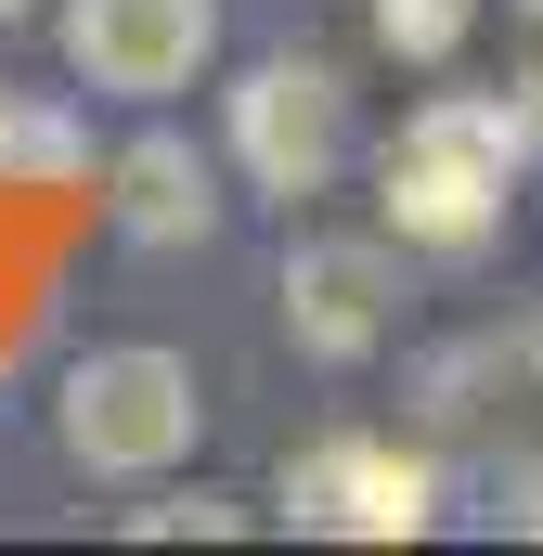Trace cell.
<instances>
[{"label": "cell", "mask_w": 543, "mask_h": 556, "mask_svg": "<svg viewBox=\"0 0 543 556\" xmlns=\"http://www.w3.org/2000/svg\"><path fill=\"white\" fill-rule=\"evenodd\" d=\"M117 531H130V544H181V531H194V544H233V531H260V505H233V492H155Z\"/></svg>", "instance_id": "cell-10"}, {"label": "cell", "mask_w": 543, "mask_h": 556, "mask_svg": "<svg viewBox=\"0 0 543 556\" xmlns=\"http://www.w3.org/2000/svg\"><path fill=\"white\" fill-rule=\"evenodd\" d=\"M479 26V0H376V52L389 65H453Z\"/></svg>", "instance_id": "cell-9"}, {"label": "cell", "mask_w": 543, "mask_h": 556, "mask_svg": "<svg viewBox=\"0 0 543 556\" xmlns=\"http://www.w3.org/2000/svg\"><path fill=\"white\" fill-rule=\"evenodd\" d=\"M272 324L311 376H363L402 337V247L389 233H298L272 273Z\"/></svg>", "instance_id": "cell-6"}, {"label": "cell", "mask_w": 543, "mask_h": 556, "mask_svg": "<svg viewBox=\"0 0 543 556\" xmlns=\"http://www.w3.org/2000/svg\"><path fill=\"white\" fill-rule=\"evenodd\" d=\"M26 13H39V0H0V26H26Z\"/></svg>", "instance_id": "cell-14"}, {"label": "cell", "mask_w": 543, "mask_h": 556, "mask_svg": "<svg viewBox=\"0 0 543 556\" xmlns=\"http://www.w3.org/2000/svg\"><path fill=\"white\" fill-rule=\"evenodd\" d=\"M272 518L311 544H427L440 531V453L402 427H311L272 479Z\"/></svg>", "instance_id": "cell-4"}, {"label": "cell", "mask_w": 543, "mask_h": 556, "mask_svg": "<svg viewBox=\"0 0 543 556\" xmlns=\"http://www.w3.org/2000/svg\"><path fill=\"white\" fill-rule=\"evenodd\" d=\"M207 440V376L168 350V337H104L52 376V453L104 492H155L181 479Z\"/></svg>", "instance_id": "cell-2"}, {"label": "cell", "mask_w": 543, "mask_h": 556, "mask_svg": "<svg viewBox=\"0 0 543 556\" xmlns=\"http://www.w3.org/2000/svg\"><path fill=\"white\" fill-rule=\"evenodd\" d=\"M91 181H104V220H117V247H142V260H194V247L233 220V194H220V155L168 130V104H155V117H142V130L117 142L104 168H91Z\"/></svg>", "instance_id": "cell-7"}, {"label": "cell", "mask_w": 543, "mask_h": 556, "mask_svg": "<svg viewBox=\"0 0 543 556\" xmlns=\"http://www.w3.org/2000/svg\"><path fill=\"white\" fill-rule=\"evenodd\" d=\"M518 117H531V142H543V65H531V78H518Z\"/></svg>", "instance_id": "cell-13"}, {"label": "cell", "mask_w": 543, "mask_h": 556, "mask_svg": "<svg viewBox=\"0 0 543 556\" xmlns=\"http://www.w3.org/2000/svg\"><path fill=\"white\" fill-rule=\"evenodd\" d=\"M531 117L518 91H427L402 130L376 142V233L427 260V273H466L505 247L518 220V181H531Z\"/></svg>", "instance_id": "cell-1"}, {"label": "cell", "mask_w": 543, "mask_h": 556, "mask_svg": "<svg viewBox=\"0 0 543 556\" xmlns=\"http://www.w3.org/2000/svg\"><path fill=\"white\" fill-rule=\"evenodd\" d=\"M505 350H518V363H531V376H543V311H531V324H518V337H505Z\"/></svg>", "instance_id": "cell-12"}, {"label": "cell", "mask_w": 543, "mask_h": 556, "mask_svg": "<svg viewBox=\"0 0 543 556\" xmlns=\"http://www.w3.org/2000/svg\"><path fill=\"white\" fill-rule=\"evenodd\" d=\"M518 13H531V26H543V0H518Z\"/></svg>", "instance_id": "cell-15"}, {"label": "cell", "mask_w": 543, "mask_h": 556, "mask_svg": "<svg viewBox=\"0 0 543 556\" xmlns=\"http://www.w3.org/2000/svg\"><path fill=\"white\" fill-rule=\"evenodd\" d=\"M220 168H233L260 207L337 194V181L363 168V91H350V65H324V52H260V65H233V91H220Z\"/></svg>", "instance_id": "cell-3"}, {"label": "cell", "mask_w": 543, "mask_h": 556, "mask_svg": "<svg viewBox=\"0 0 543 556\" xmlns=\"http://www.w3.org/2000/svg\"><path fill=\"white\" fill-rule=\"evenodd\" d=\"M52 52L91 104H181L220 65V0H52Z\"/></svg>", "instance_id": "cell-5"}, {"label": "cell", "mask_w": 543, "mask_h": 556, "mask_svg": "<svg viewBox=\"0 0 543 556\" xmlns=\"http://www.w3.org/2000/svg\"><path fill=\"white\" fill-rule=\"evenodd\" d=\"M104 155H91V117H78V91H26V78H0V181H91Z\"/></svg>", "instance_id": "cell-8"}, {"label": "cell", "mask_w": 543, "mask_h": 556, "mask_svg": "<svg viewBox=\"0 0 543 556\" xmlns=\"http://www.w3.org/2000/svg\"><path fill=\"white\" fill-rule=\"evenodd\" d=\"M505 531H531V544H543V466H505Z\"/></svg>", "instance_id": "cell-11"}]
</instances>
